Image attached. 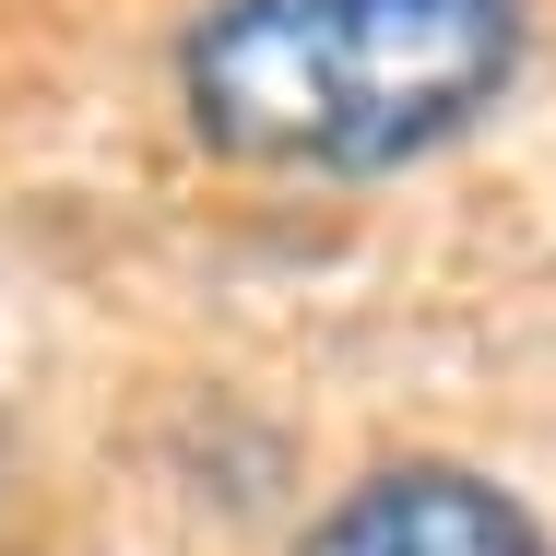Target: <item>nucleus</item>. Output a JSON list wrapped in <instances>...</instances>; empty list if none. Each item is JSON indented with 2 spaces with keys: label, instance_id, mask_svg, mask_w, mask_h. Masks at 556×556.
I'll use <instances>...</instances> for the list:
<instances>
[{
  "label": "nucleus",
  "instance_id": "nucleus-1",
  "mask_svg": "<svg viewBox=\"0 0 556 556\" xmlns=\"http://www.w3.org/2000/svg\"><path fill=\"white\" fill-rule=\"evenodd\" d=\"M533 60V0H202L178 118L214 166L367 190L462 142Z\"/></svg>",
  "mask_w": 556,
  "mask_h": 556
},
{
  "label": "nucleus",
  "instance_id": "nucleus-2",
  "mask_svg": "<svg viewBox=\"0 0 556 556\" xmlns=\"http://www.w3.org/2000/svg\"><path fill=\"white\" fill-rule=\"evenodd\" d=\"M285 556H556V533L497 473L403 450V462H367Z\"/></svg>",
  "mask_w": 556,
  "mask_h": 556
}]
</instances>
